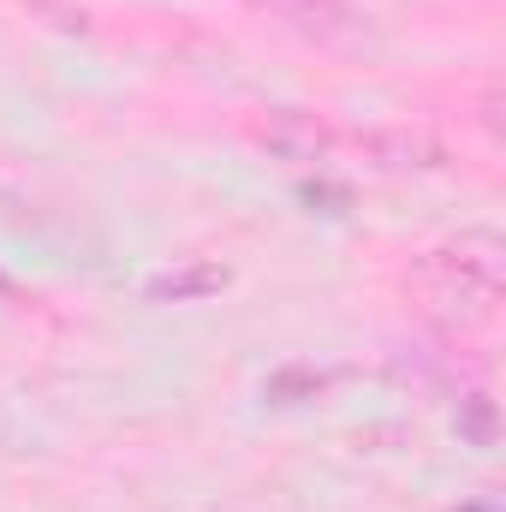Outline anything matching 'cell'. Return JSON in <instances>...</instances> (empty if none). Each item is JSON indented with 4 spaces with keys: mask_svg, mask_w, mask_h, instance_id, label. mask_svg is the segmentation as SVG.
Segmentation results:
<instances>
[{
    "mask_svg": "<svg viewBox=\"0 0 506 512\" xmlns=\"http://www.w3.org/2000/svg\"><path fill=\"white\" fill-rule=\"evenodd\" d=\"M405 292L417 298L423 316L447 328H483L501 310V239L495 233H465L441 251H429L411 274Z\"/></svg>",
    "mask_w": 506,
    "mask_h": 512,
    "instance_id": "cell-1",
    "label": "cell"
},
{
    "mask_svg": "<svg viewBox=\"0 0 506 512\" xmlns=\"http://www.w3.org/2000/svg\"><path fill=\"white\" fill-rule=\"evenodd\" d=\"M251 137L274 161H292V167H310V161H322L334 149V131L322 126L316 114H304V108H274L268 120H256Z\"/></svg>",
    "mask_w": 506,
    "mask_h": 512,
    "instance_id": "cell-2",
    "label": "cell"
},
{
    "mask_svg": "<svg viewBox=\"0 0 506 512\" xmlns=\"http://www.w3.org/2000/svg\"><path fill=\"white\" fill-rule=\"evenodd\" d=\"M256 12H268L274 24H286V30H298V36H310V42H352L364 24H358V12L346 6V0H251Z\"/></svg>",
    "mask_w": 506,
    "mask_h": 512,
    "instance_id": "cell-3",
    "label": "cell"
},
{
    "mask_svg": "<svg viewBox=\"0 0 506 512\" xmlns=\"http://www.w3.org/2000/svg\"><path fill=\"white\" fill-rule=\"evenodd\" d=\"M364 155L376 161L381 173H435V167H447V149L429 137V131H370L364 137Z\"/></svg>",
    "mask_w": 506,
    "mask_h": 512,
    "instance_id": "cell-4",
    "label": "cell"
},
{
    "mask_svg": "<svg viewBox=\"0 0 506 512\" xmlns=\"http://www.w3.org/2000/svg\"><path fill=\"white\" fill-rule=\"evenodd\" d=\"M227 286H233V274H227L221 262H209V256H185V262L161 268L143 292H149L155 304H197V298H215V292H227Z\"/></svg>",
    "mask_w": 506,
    "mask_h": 512,
    "instance_id": "cell-5",
    "label": "cell"
},
{
    "mask_svg": "<svg viewBox=\"0 0 506 512\" xmlns=\"http://www.w3.org/2000/svg\"><path fill=\"white\" fill-rule=\"evenodd\" d=\"M30 6H48V0H30ZM54 24H60V30H78V36H84V30H90V12H84V6L72 12V6H66V12H60Z\"/></svg>",
    "mask_w": 506,
    "mask_h": 512,
    "instance_id": "cell-6",
    "label": "cell"
},
{
    "mask_svg": "<svg viewBox=\"0 0 506 512\" xmlns=\"http://www.w3.org/2000/svg\"><path fill=\"white\" fill-rule=\"evenodd\" d=\"M0 292H12V286H6V280H0Z\"/></svg>",
    "mask_w": 506,
    "mask_h": 512,
    "instance_id": "cell-7",
    "label": "cell"
}]
</instances>
